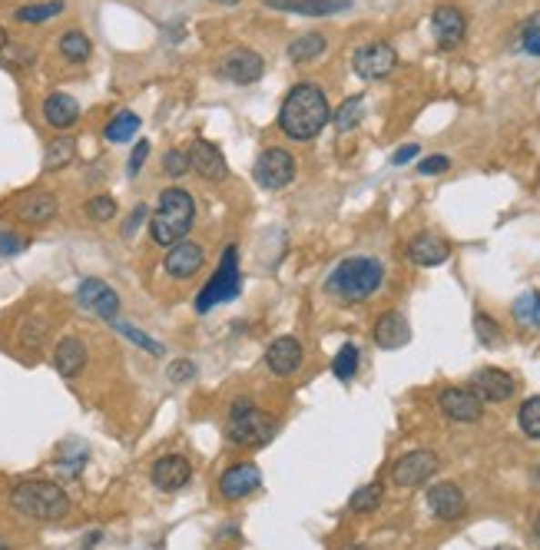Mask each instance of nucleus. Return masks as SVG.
<instances>
[{
	"mask_svg": "<svg viewBox=\"0 0 540 550\" xmlns=\"http://www.w3.org/2000/svg\"><path fill=\"white\" fill-rule=\"evenodd\" d=\"M331 110L319 83H295L279 110V127L289 139H315L329 127Z\"/></svg>",
	"mask_w": 540,
	"mask_h": 550,
	"instance_id": "obj_1",
	"label": "nucleus"
},
{
	"mask_svg": "<svg viewBox=\"0 0 540 550\" xmlns=\"http://www.w3.org/2000/svg\"><path fill=\"white\" fill-rule=\"evenodd\" d=\"M196 222V199L189 189L183 186H169L159 193V202H156V212L153 219H149V236H153L156 246H176V242H183L189 236Z\"/></svg>",
	"mask_w": 540,
	"mask_h": 550,
	"instance_id": "obj_2",
	"label": "nucleus"
},
{
	"mask_svg": "<svg viewBox=\"0 0 540 550\" xmlns=\"http://www.w3.org/2000/svg\"><path fill=\"white\" fill-rule=\"evenodd\" d=\"M382 282H385V269L378 259L348 256L331 269V275L325 279V289L331 295H339L341 302H365L382 289Z\"/></svg>",
	"mask_w": 540,
	"mask_h": 550,
	"instance_id": "obj_3",
	"label": "nucleus"
},
{
	"mask_svg": "<svg viewBox=\"0 0 540 550\" xmlns=\"http://www.w3.org/2000/svg\"><path fill=\"white\" fill-rule=\"evenodd\" d=\"M10 507L30 521H64L70 514V497L54 481H20L10 487Z\"/></svg>",
	"mask_w": 540,
	"mask_h": 550,
	"instance_id": "obj_4",
	"label": "nucleus"
},
{
	"mask_svg": "<svg viewBox=\"0 0 540 550\" xmlns=\"http://www.w3.org/2000/svg\"><path fill=\"white\" fill-rule=\"evenodd\" d=\"M275 432H279V422L269 412H262L256 402H249V398L232 402L229 418H226V441L229 444H236V448H266L275 438Z\"/></svg>",
	"mask_w": 540,
	"mask_h": 550,
	"instance_id": "obj_5",
	"label": "nucleus"
},
{
	"mask_svg": "<svg viewBox=\"0 0 540 550\" xmlns=\"http://www.w3.org/2000/svg\"><path fill=\"white\" fill-rule=\"evenodd\" d=\"M239 285H242V275H239V252H236V246H229L222 252L219 269L209 275V282L202 285L199 295H196V312H212L219 302L236 299Z\"/></svg>",
	"mask_w": 540,
	"mask_h": 550,
	"instance_id": "obj_6",
	"label": "nucleus"
},
{
	"mask_svg": "<svg viewBox=\"0 0 540 550\" xmlns=\"http://www.w3.org/2000/svg\"><path fill=\"white\" fill-rule=\"evenodd\" d=\"M295 173H299V163L289 149L282 147H272V149H262L252 166V176H256V183L262 189H285V186L292 183Z\"/></svg>",
	"mask_w": 540,
	"mask_h": 550,
	"instance_id": "obj_7",
	"label": "nucleus"
},
{
	"mask_svg": "<svg viewBox=\"0 0 540 550\" xmlns=\"http://www.w3.org/2000/svg\"><path fill=\"white\" fill-rule=\"evenodd\" d=\"M438 454L428 448L422 451H408L404 458L394 461L392 468V481L394 487H404V491H412V487H422L424 481H431L434 477V471H438Z\"/></svg>",
	"mask_w": 540,
	"mask_h": 550,
	"instance_id": "obj_8",
	"label": "nucleus"
},
{
	"mask_svg": "<svg viewBox=\"0 0 540 550\" xmlns=\"http://www.w3.org/2000/svg\"><path fill=\"white\" fill-rule=\"evenodd\" d=\"M352 66H355V74L362 80H385V76L394 74V66H398V54H394L392 44H365L358 46L355 56H352Z\"/></svg>",
	"mask_w": 540,
	"mask_h": 550,
	"instance_id": "obj_9",
	"label": "nucleus"
},
{
	"mask_svg": "<svg viewBox=\"0 0 540 550\" xmlns=\"http://www.w3.org/2000/svg\"><path fill=\"white\" fill-rule=\"evenodd\" d=\"M76 302H80V309L100 315V319H107V321H113L119 312L117 289L107 285L103 279H83V282L76 285Z\"/></svg>",
	"mask_w": 540,
	"mask_h": 550,
	"instance_id": "obj_10",
	"label": "nucleus"
},
{
	"mask_svg": "<svg viewBox=\"0 0 540 550\" xmlns=\"http://www.w3.org/2000/svg\"><path fill=\"white\" fill-rule=\"evenodd\" d=\"M438 408L444 418L461 424L481 422V414H484V402H481L471 388H444V392L438 394Z\"/></svg>",
	"mask_w": 540,
	"mask_h": 550,
	"instance_id": "obj_11",
	"label": "nucleus"
},
{
	"mask_svg": "<svg viewBox=\"0 0 540 550\" xmlns=\"http://www.w3.org/2000/svg\"><path fill=\"white\" fill-rule=\"evenodd\" d=\"M202 262H206V246H202V242H189V239H183V242L169 246V252H166V259H163V269H166L169 279L186 282V279H193V275L199 272Z\"/></svg>",
	"mask_w": 540,
	"mask_h": 550,
	"instance_id": "obj_12",
	"label": "nucleus"
},
{
	"mask_svg": "<svg viewBox=\"0 0 540 550\" xmlns=\"http://www.w3.org/2000/svg\"><path fill=\"white\" fill-rule=\"evenodd\" d=\"M262 74H266V60L256 50H249V46H236V50H229V54L222 56V76L239 83V87L262 80Z\"/></svg>",
	"mask_w": 540,
	"mask_h": 550,
	"instance_id": "obj_13",
	"label": "nucleus"
},
{
	"mask_svg": "<svg viewBox=\"0 0 540 550\" xmlns=\"http://www.w3.org/2000/svg\"><path fill=\"white\" fill-rule=\"evenodd\" d=\"M259 487H262V471H259L252 461L232 464V468H226L219 477V494L226 497V501H246L249 494H256Z\"/></svg>",
	"mask_w": 540,
	"mask_h": 550,
	"instance_id": "obj_14",
	"label": "nucleus"
},
{
	"mask_svg": "<svg viewBox=\"0 0 540 550\" xmlns=\"http://www.w3.org/2000/svg\"><path fill=\"white\" fill-rule=\"evenodd\" d=\"M428 507L438 521H461L467 514V497L454 481H441L428 487Z\"/></svg>",
	"mask_w": 540,
	"mask_h": 550,
	"instance_id": "obj_15",
	"label": "nucleus"
},
{
	"mask_svg": "<svg viewBox=\"0 0 540 550\" xmlns=\"http://www.w3.org/2000/svg\"><path fill=\"white\" fill-rule=\"evenodd\" d=\"M153 484L166 494H173V491H183L189 484V477H193V464L183 458V454H163V458L153 461Z\"/></svg>",
	"mask_w": 540,
	"mask_h": 550,
	"instance_id": "obj_16",
	"label": "nucleus"
},
{
	"mask_svg": "<svg viewBox=\"0 0 540 550\" xmlns=\"http://www.w3.org/2000/svg\"><path fill=\"white\" fill-rule=\"evenodd\" d=\"M189 163H193V173L206 183H222L229 176V166H226V157L222 149L209 139H196L193 149H189Z\"/></svg>",
	"mask_w": 540,
	"mask_h": 550,
	"instance_id": "obj_17",
	"label": "nucleus"
},
{
	"mask_svg": "<svg viewBox=\"0 0 540 550\" xmlns=\"http://www.w3.org/2000/svg\"><path fill=\"white\" fill-rule=\"evenodd\" d=\"M302 358H305V349H302V341L295 339V335H282V339H275L272 345L266 349L269 372H272V375H279V378L295 375V372L302 368Z\"/></svg>",
	"mask_w": 540,
	"mask_h": 550,
	"instance_id": "obj_18",
	"label": "nucleus"
},
{
	"mask_svg": "<svg viewBox=\"0 0 540 550\" xmlns=\"http://www.w3.org/2000/svg\"><path fill=\"white\" fill-rule=\"evenodd\" d=\"M471 392L484 404H497V402H507V398L517 392V382H514L504 368H481V372L471 378Z\"/></svg>",
	"mask_w": 540,
	"mask_h": 550,
	"instance_id": "obj_19",
	"label": "nucleus"
},
{
	"mask_svg": "<svg viewBox=\"0 0 540 550\" xmlns=\"http://www.w3.org/2000/svg\"><path fill=\"white\" fill-rule=\"evenodd\" d=\"M431 27H434V40H438L441 50H454L467 34V20L458 7H438L431 17Z\"/></svg>",
	"mask_w": 540,
	"mask_h": 550,
	"instance_id": "obj_20",
	"label": "nucleus"
},
{
	"mask_svg": "<svg viewBox=\"0 0 540 550\" xmlns=\"http://www.w3.org/2000/svg\"><path fill=\"white\" fill-rule=\"evenodd\" d=\"M44 123L56 133L74 129L80 123V103L70 93H50L44 100Z\"/></svg>",
	"mask_w": 540,
	"mask_h": 550,
	"instance_id": "obj_21",
	"label": "nucleus"
},
{
	"mask_svg": "<svg viewBox=\"0 0 540 550\" xmlns=\"http://www.w3.org/2000/svg\"><path fill=\"white\" fill-rule=\"evenodd\" d=\"M448 256H451L448 242L441 236H434V232H418V236L408 242V259L422 269L441 266V262H448Z\"/></svg>",
	"mask_w": 540,
	"mask_h": 550,
	"instance_id": "obj_22",
	"label": "nucleus"
},
{
	"mask_svg": "<svg viewBox=\"0 0 540 550\" xmlns=\"http://www.w3.org/2000/svg\"><path fill=\"white\" fill-rule=\"evenodd\" d=\"M87 358H90V351H87L83 339H76V335H64L54 349V368L64 378H76L83 368H87Z\"/></svg>",
	"mask_w": 540,
	"mask_h": 550,
	"instance_id": "obj_23",
	"label": "nucleus"
},
{
	"mask_svg": "<svg viewBox=\"0 0 540 550\" xmlns=\"http://www.w3.org/2000/svg\"><path fill=\"white\" fill-rule=\"evenodd\" d=\"M412 341V329H408V319L402 312H385L378 315L375 321V345L385 351L404 349Z\"/></svg>",
	"mask_w": 540,
	"mask_h": 550,
	"instance_id": "obj_24",
	"label": "nucleus"
},
{
	"mask_svg": "<svg viewBox=\"0 0 540 550\" xmlns=\"http://www.w3.org/2000/svg\"><path fill=\"white\" fill-rule=\"evenodd\" d=\"M262 4L285 14H299V17H331L352 7L348 0H262Z\"/></svg>",
	"mask_w": 540,
	"mask_h": 550,
	"instance_id": "obj_25",
	"label": "nucleus"
},
{
	"mask_svg": "<svg viewBox=\"0 0 540 550\" xmlns=\"http://www.w3.org/2000/svg\"><path fill=\"white\" fill-rule=\"evenodd\" d=\"M54 216H56V196L46 193V189L27 193L17 202V219L27 222V226H46V222H54Z\"/></svg>",
	"mask_w": 540,
	"mask_h": 550,
	"instance_id": "obj_26",
	"label": "nucleus"
},
{
	"mask_svg": "<svg viewBox=\"0 0 540 550\" xmlns=\"http://www.w3.org/2000/svg\"><path fill=\"white\" fill-rule=\"evenodd\" d=\"M56 50H60V56H64L66 64H87L93 56V44L90 37L83 34V30H64L60 34V40H56Z\"/></svg>",
	"mask_w": 540,
	"mask_h": 550,
	"instance_id": "obj_27",
	"label": "nucleus"
},
{
	"mask_svg": "<svg viewBox=\"0 0 540 550\" xmlns=\"http://www.w3.org/2000/svg\"><path fill=\"white\" fill-rule=\"evenodd\" d=\"M76 157V139L74 137H56L46 143L44 149V169L46 173H56V169H64V166H70Z\"/></svg>",
	"mask_w": 540,
	"mask_h": 550,
	"instance_id": "obj_28",
	"label": "nucleus"
},
{
	"mask_svg": "<svg viewBox=\"0 0 540 550\" xmlns=\"http://www.w3.org/2000/svg\"><path fill=\"white\" fill-rule=\"evenodd\" d=\"M325 46H329L325 34H302V37H295L289 44V60L292 64H311V60H319L325 54Z\"/></svg>",
	"mask_w": 540,
	"mask_h": 550,
	"instance_id": "obj_29",
	"label": "nucleus"
},
{
	"mask_svg": "<svg viewBox=\"0 0 540 550\" xmlns=\"http://www.w3.org/2000/svg\"><path fill=\"white\" fill-rule=\"evenodd\" d=\"M64 0H44V4H24V7L14 10V20L17 24H46L64 14Z\"/></svg>",
	"mask_w": 540,
	"mask_h": 550,
	"instance_id": "obj_30",
	"label": "nucleus"
},
{
	"mask_svg": "<svg viewBox=\"0 0 540 550\" xmlns=\"http://www.w3.org/2000/svg\"><path fill=\"white\" fill-rule=\"evenodd\" d=\"M137 133H139V117L133 110H119L117 117L107 123V129H103L107 143H129Z\"/></svg>",
	"mask_w": 540,
	"mask_h": 550,
	"instance_id": "obj_31",
	"label": "nucleus"
},
{
	"mask_svg": "<svg viewBox=\"0 0 540 550\" xmlns=\"http://www.w3.org/2000/svg\"><path fill=\"white\" fill-rule=\"evenodd\" d=\"M382 497H385V487L378 484V481H372V484L358 487L355 494L348 497V511L352 514H372L378 504H382Z\"/></svg>",
	"mask_w": 540,
	"mask_h": 550,
	"instance_id": "obj_32",
	"label": "nucleus"
},
{
	"mask_svg": "<svg viewBox=\"0 0 540 550\" xmlns=\"http://www.w3.org/2000/svg\"><path fill=\"white\" fill-rule=\"evenodd\" d=\"M362 117H365V100H362V97H348L331 119H335V129H339V133H348V129H355L358 123H362Z\"/></svg>",
	"mask_w": 540,
	"mask_h": 550,
	"instance_id": "obj_33",
	"label": "nucleus"
},
{
	"mask_svg": "<svg viewBox=\"0 0 540 550\" xmlns=\"http://www.w3.org/2000/svg\"><path fill=\"white\" fill-rule=\"evenodd\" d=\"M358 362H362L358 349L352 345V341H345V345L339 349V355H335V362H331V372H335L339 382H352V378L358 375Z\"/></svg>",
	"mask_w": 540,
	"mask_h": 550,
	"instance_id": "obj_34",
	"label": "nucleus"
},
{
	"mask_svg": "<svg viewBox=\"0 0 540 550\" xmlns=\"http://www.w3.org/2000/svg\"><path fill=\"white\" fill-rule=\"evenodd\" d=\"M517 424H521V432L531 441H540V394H534V398H527V402L521 404Z\"/></svg>",
	"mask_w": 540,
	"mask_h": 550,
	"instance_id": "obj_35",
	"label": "nucleus"
},
{
	"mask_svg": "<svg viewBox=\"0 0 540 550\" xmlns=\"http://www.w3.org/2000/svg\"><path fill=\"white\" fill-rule=\"evenodd\" d=\"M163 173L169 176V179H183L186 173H193L189 149H166L163 153Z\"/></svg>",
	"mask_w": 540,
	"mask_h": 550,
	"instance_id": "obj_36",
	"label": "nucleus"
},
{
	"mask_svg": "<svg viewBox=\"0 0 540 550\" xmlns=\"http://www.w3.org/2000/svg\"><path fill=\"white\" fill-rule=\"evenodd\" d=\"M87 216H90L93 222H113L117 219V199L107 193L93 196V199L87 202Z\"/></svg>",
	"mask_w": 540,
	"mask_h": 550,
	"instance_id": "obj_37",
	"label": "nucleus"
},
{
	"mask_svg": "<svg viewBox=\"0 0 540 550\" xmlns=\"http://www.w3.org/2000/svg\"><path fill=\"white\" fill-rule=\"evenodd\" d=\"M117 331L119 335H127L133 345H139V349H147V351H153V355H163V345L156 339H149V335H143V331L137 329V325H127V321H117Z\"/></svg>",
	"mask_w": 540,
	"mask_h": 550,
	"instance_id": "obj_38",
	"label": "nucleus"
},
{
	"mask_svg": "<svg viewBox=\"0 0 540 550\" xmlns=\"http://www.w3.org/2000/svg\"><path fill=\"white\" fill-rule=\"evenodd\" d=\"M166 378H169L173 385H186V382H193L196 378V365L193 362H186V358H176L173 365L166 368Z\"/></svg>",
	"mask_w": 540,
	"mask_h": 550,
	"instance_id": "obj_39",
	"label": "nucleus"
},
{
	"mask_svg": "<svg viewBox=\"0 0 540 550\" xmlns=\"http://www.w3.org/2000/svg\"><path fill=\"white\" fill-rule=\"evenodd\" d=\"M474 329H477V339L484 341V345H494V341L501 339V331H497V321L491 319V315H484V312L474 315Z\"/></svg>",
	"mask_w": 540,
	"mask_h": 550,
	"instance_id": "obj_40",
	"label": "nucleus"
},
{
	"mask_svg": "<svg viewBox=\"0 0 540 550\" xmlns=\"http://www.w3.org/2000/svg\"><path fill=\"white\" fill-rule=\"evenodd\" d=\"M147 159H149V139H139L137 147H133V153H129L127 173L139 176V169H143V163H147Z\"/></svg>",
	"mask_w": 540,
	"mask_h": 550,
	"instance_id": "obj_41",
	"label": "nucleus"
},
{
	"mask_svg": "<svg viewBox=\"0 0 540 550\" xmlns=\"http://www.w3.org/2000/svg\"><path fill=\"white\" fill-rule=\"evenodd\" d=\"M27 239H20L17 232H0V256H17L24 252Z\"/></svg>",
	"mask_w": 540,
	"mask_h": 550,
	"instance_id": "obj_42",
	"label": "nucleus"
},
{
	"mask_svg": "<svg viewBox=\"0 0 540 550\" xmlns=\"http://www.w3.org/2000/svg\"><path fill=\"white\" fill-rule=\"evenodd\" d=\"M20 335H24V345H30V349H37L40 341L46 339V325H44V321H27Z\"/></svg>",
	"mask_w": 540,
	"mask_h": 550,
	"instance_id": "obj_43",
	"label": "nucleus"
},
{
	"mask_svg": "<svg viewBox=\"0 0 540 550\" xmlns=\"http://www.w3.org/2000/svg\"><path fill=\"white\" fill-rule=\"evenodd\" d=\"M521 46L527 50L531 56H540V27L537 24H531V27H524L521 34Z\"/></svg>",
	"mask_w": 540,
	"mask_h": 550,
	"instance_id": "obj_44",
	"label": "nucleus"
},
{
	"mask_svg": "<svg viewBox=\"0 0 540 550\" xmlns=\"http://www.w3.org/2000/svg\"><path fill=\"white\" fill-rule=\"evenodd\" d=\"M448 157H428V159H422V163H418V173L422 176H438V173H444V169H448Z\"/></svg>",
	"mask_w": 540,
	"mask_h": 550,
	"instance_id": "obj_45",
	"label": "nucleus"
},
{
	"mask_svg": "<svg viewBox=\"0 0 540 550\" xmlns=\"http://www.w3.org/2000/svg\"><path fill=\"white\" fill-rule=\"evenodd\" d=\"M531 312H534V292H524L514 302V315H517V321H531Z\"/></svg>",
	"mask_w": 540,
	"mask_h": 550,
	"instance_id": "obj_46",
	"label": "nucleus"
},
{
	"mask_svg": "<svg viewBox=\"0 0 540 550\" xmlns=\"http://www.w3.org/2000/svg\"><path fill=\"white\" fill-rule=\"evenodd\" d=\"M414 157H418V143H408V147H402L398 153H394L392 163H394V166H404V163H412Z\"/></svg>",
	"mask_w": 540,
	"mask_h": 550,
	"instance_id": "obj_47",
	"label": "nucleus"
},
{
	"mask_svg": "<svg viewBox=\"0 0 540 550\" xmlns=\"http://www.w3.org/2000/svg\"><path fill=\"white\" fill-rule=\"evenodd\" d=\"M143 219H147V206H137V209H133V216H129V222H127V229H123V232H127V236H133V232H137V226H139Z\"/></svg>",
	"mask_w": 540,
	"mask_h": 550,
	"instance_id": "obj_48",
	"label": "nucleus"
},
{
	"mask_svg": "<svg viewBox=\"0 0 540 550\" xmlns=\"http://www.w3.org/2000/svg\"><path fill=\"white\" fill-rule=\"evenodd\" d=\"M531 325L540 329V292H534V312H531Z\"/></svg>",
	"mask_w": 540,
	"mask_h": 550,
	"instance_id": "obj_49",
	"label": "nucleus"
},
{
	"mask_svg": "<svg viewBox=\"0 0 540 550\" xmlns=\"http://www.w3.org/2000/svg\"><path fill=\"white\" fill-rule=\"evenodd\" d=\"M7 44H10V34H7V27L0 24V50H7Z\"/></svg>",
	"mask_w": 540,
	"mask_h": 550,
	"instance_id": "obj_50",
	"label": "nucleus"
},
{
	"mask_svg": "<svg viewBox=\"0 0 540 550\" xmlns=\"http://www.w3.org/2000/svg\"><path fill=\"white\" fill-rule=\"evenodd\" d=\"M0 550H10V544H7V541H0Z\"/></svg>",
	"mask_w": 540,
	"mask_h": 550,
	"instance_id": "obj_51",
	"label": "nucleus"
},
{
	"mask_svg": "<svg viewBox=\"0 0 540 550\" xmlns=\"http://www.w3.org/2000/svg\"><path fill=\"white\" fill-rule=\"evenodd\" d=\"M219 4H229V7H232V4H239V0H219Z\"/></svg>",
	"mask_w": 540,
	"mask_h": 550,
	"instance_id": "obj_52",
	"label": "nucleus"
},
{
	"mask_svg": "<svg viewBox=\"0 0 540 550\" xmlns=\"http://www.w3.org/2000/svg\"><path fill=\"white\" fill-rule=\"evenodd\" d=\"M491 550H514V547H491Z\"/></svg>",
	"mask_w": 540,
	"mask_h": 550,
	"instance_id": "obj_53",
	"label": "nucleus"
},
{
	"mask_svg": "<svg viewBox=\"0 0 540 550\" xmlns=\"http://www.w3.org/2000/svg\"><path fill=\"white\" fill-rule=\"evenodd\" d=\"M348 550H365V547H348Z\"/></svg>",
	"mask_w": 540,
	"mask_h": 550,
	"instance_id": "obj_54",
	"label": "nucleus"
},
{
	"mask_svg": "<svg viewBox=\"0 0 540 550\" xmlns=\"http://www.w3.org/2000/svg\"><path fill=\"white\" fill-rule=\"evenodd\" d=\"M537 477H540V468H537Z\"/></svg>",
	"mask_w": 540,
	"mask_h": 550,
	"instance_id": "obj_55",
	"label": "nucleus"
}]
</instances>
